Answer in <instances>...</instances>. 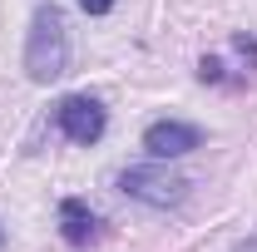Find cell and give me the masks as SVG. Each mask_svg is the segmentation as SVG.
Wrapping results in <instances>:
<instances>
[{
    "label": "cell",
    "mask_w": 257,
    "mask_h": 252,
    "mask_svg": "<svg viewBox=\"0 0 257 252\" xmlns=\"http://www.w3.org/2000/svg\"><path fill=\"white\" fill-rule=\"evenodd\" d=\"M55 124H60V134L69 139V144H99L104 139V104L89 94H74V99H64L60 109H55Z\"/></svg>",
    "instance_id": "obj_3"
},
{
    "label": "cell",
    "mask_w": 257,
    "mask_h": 252,
    "mask_svg": "<svg viewBox=\"0 0 257 252\" xmlns=\"http://www.w3.org/2000/svg\"><path fill=\"white\" fill-rule=\"evenodd\" d=\"M119 188L128 198H139V203H149V208H178L188 198V178L163 168V163H139V168L119 173Z\"/></svg>",
    "instance_id": "obj_2"
},
{
    "label": "cell",
    "mask_w": 257,
    "mask_h": 252,
    "mask_svg": "<svg viewBox=\"0 0 257 252\" xmlns=\"http://www.w3.org/2000/svg\"><path fill=\"white\" fill-rule=\"evenodd\" d=\"M60 232L69 247H84V242H94L99 232V218L89 213V203H79V198H64L60 203Z\"/></svg>",
    "instance_id": "obj_5"
},
{
    "label": "cell",
    "mask_w": 257,
    "mask_h": 252,
    "mask_svg": "<svg viewBox=\"0 0 257 252\" xmlns=\"http://www.w3.org/2000/svg\"><path fill=\"white\" fill-rule=\"evenodd\" d=\"M84 5V15H109L114 10V0H79Z\"/></svg>",
    "instance_id": "obj_6"
},
{
    "label": "cell",
    "mask_w": 257,
    "mask_h": 252,
    "mask_svg": "<svg viewBox=\"0 0 257 252\" xmlns=\"http://www.w3.org/2000/svg\"><path fill=\"white\" fill-rule=\"evenodd\" d=\"M232 252H257V237H242V242H237Z\"/></svg>",
    "instance_id": "obj_7"
},
{
    "label": "cell",
    "mask_w": 257,
    "mask_h": 252,
    "mask_svg": "<svg viewBox=\"0 0 257 252\" xmlns=\"http://www.w3.org/2000/svg\"><path fill=\"white\" fill-rule=\"evenodd\" d=\"M25 69L35 84H50L69 69V30H64L60 5H40L30 20V40H25Z\"/></svg>",
    "instance_id": "obj_1"
},
{
    "label": "cell",
    "mask_w": 257,
    "mask_h": 252,
    "mask_svg": "<svg viewBox=\"0 0 257 252\" xmlns=\"http://www.w3.org/2000/svg\"><path fill=\"white\" fill-rule=\"evenodd\" d=\"M198 144H203V129L178 124V119L149 124V134H144V149H149L154 158H183V154H193Z\"/></svg>",
    "instance_id": "obj_4"
}]
</instances>
